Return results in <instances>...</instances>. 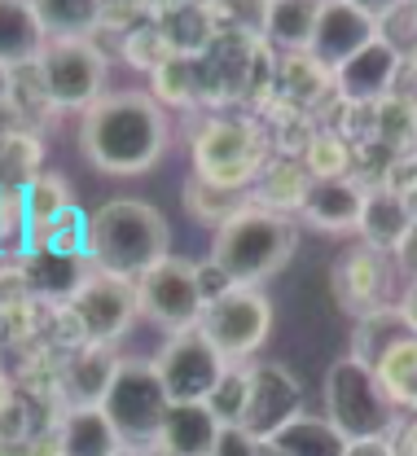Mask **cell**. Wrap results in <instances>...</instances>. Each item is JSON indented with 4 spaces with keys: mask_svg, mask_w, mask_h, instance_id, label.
<instances>
[{
    "mask_svg": "<svg viewBox=\"0 0 417 456\" xmlns=\"http://www.w3.org/2000/svg\"><path fill=\"white\" fill-rule=\"evenodd\" d=\"M145 452H150V448H123L119 456H145Z\"/></svg>",
    "mask_w": 417,
    "mask_h": 456,
    "instance_id": "41",
    "label": "cell"
},
{
    "mask_svg": "<svg viewBox=\"0 0 417 456\" xmlns=\"http://www.w3.org/2000/svg\"><path fill=\"white\" fill-rule=\"evenodd\" d=\"M400 316H405V325L413 330V338H417V277L405 285V294H400Z\"/></svg>",
    "mask_w": 417,
    "mask_h": 456,
    "instance_id": "39",
    "label": "cell"
},
{
    "mask_svg": "<svg viewBox=\"0 0 417 456\" xmlns=\"http://www.w3.org/2000/svg\"><path fill=\"white\" fill-rule=\"evenodd\" d=\"M343 456H400V448L391 439H360V444H348Z\"/></svg>",
    "mask_w": 417,
    "mask_h": 456,
    "instance_id": "37",
    "label": "cell"
},
{
    "mask_svg": "<svg viewBox=\"0 0 417 456\" xmlns=\"http://www.w3.org/2000/svg\"><path fill=\"white\" fill-rule=\"evenodd\" d=\"M373 110V136L387 141V145H413L417 150V106L405 97H387Z\"/></svg>",
    "mask_w": 417,
    "mask_h": 456,
    "instance_id": "31",
    "label": "cell"
},
{
    "mask_svg": "<svg viewBox=\"0 0 417 456\" xmlns=\"http://www.w3.org/2000/svg\"><path fill=\"white\" fill-rule=\"evenodd\" d=\"M387 285H391V264H387L382 250L356 241L348 255H339V264H334V298L356 321L378 312V307H387Z\"/></svg>",
    "mask_w": 417,
    "mask_h": 456,
    "instance_id": "14",
    "label": "cell"
},
{
    "mask_svg": "<svg viewBox=\"0 0 417 456\" xmlns=\"http://www.w3.org/2000/svg\"><path fill=\"white\" fill-rule=\"evenodd\" d=\"M373 373H378L382 391L396 408H413L417 412V338H405L400 346H391L373 364Z\"/></svg>",
    "mask_w": 417,
    "mask_h": 456,
    "instance_id": "29",
    "label": "cell"
},
{
    "mask_svg": "<svg viewBox=\"0 0 417 456\" xmlns=\"http://www.w3.org/2000/svg\"><path fill=\"white\" fill-rule=\"evenodd\" d=\"M246 408H241V430L259 444H268L282 426H290L298 412H303V387L298 378L277 364V360H259L246 369Z\"/></svg>",
    "mask_w": 417,
    "mask_h": 456,
    "instance_id": "11",
    "label": "cell"
},
{
    "mask_svg": "<svg viewBox=\"0 0 417 456\" xmlns=\"http://www.w3.org/2000/svg\"><path fill=\"white\" fill-rule=\"evenodd\" d=\"M70 312H75L84 338L110 346L115 338H123V334L132 330V321H136V312H141V303H136V281L106 277V273L93 268V277L75 289Z\"/></svg>",
    "mask_w": 417,
    "mask_h": 456,
    "instance_id": "12",
    "label": "cell"
},
{
    "mask_svg": "<svg viewBox=\"0 0 417 456\" xmlns=\"http://www.w3.org/2000/svg\"><path fill=\"white\" fill-rule=\"evenodd\" d=\"M136 303H141V316H150L159 330H168V338L198 330L202 312H207L198 264H189L180 255L159 259L145 277H136Z\"/></svg>",
    "mask_w": 417,
    "mask_h": 456,
    "instance_id": "7",
    "label": "cell"
},
{
    "mask_svg": "<svg viewBox=\"0 0 417 456\" xmlns=\"http://www.w3.org/2000/svg\"><path fill=\"white\" fill-rule=\"evenodd\" d=\"M184 207L193 220H216V228H225L233 216H241L250 202L241 189H220V184H207V180H189L184 184Z\"/></svg>",
    "mask_w": 417,
    "mask_h": 456,
    "instance_id": "30",
    "label": "cell"
},
{
    "mask_svg": "<svg viewBox=\"0 0 417 456\" xmlns=\"http://www.w3.org/2000/svg\"><path fill=\"white\" fill-rule=\"evenodd\" d=\"M409 228H413V211H409V202L396 193V189H369V198H364V216H360V237H364V246H373V250H396L405 237H409Z\"/></svg>",
    "mask_w": 417,
    "mask_h": 456,
    "instance_id": "20",
    "label": "cell"
},
{
    "mask_svg": "<svg viewBox=\"0 0 417 456\" xmlns=\"http://www.w3.org/2000/svg\"><path fill=\"white\" fill-rule=\"evenodd\" d=\"M93 273H84L79 255H61V250H40L27 268V285L53 298H75V289L88 281Z\"/></svg>",
    "mask_w": 417,
    "mask_h": 456,
    "instance_id": "28",
    "label": "cell"
},
{
    "mask_svg": "<svg viewBox=\"0 0 417 456\" xmlns=\"http://www.w3.org/2000/svg\"><path fill=\"white\" fill-rule=\"evenodd\" d=\"M22 211H27V232L45 241L66 216H75V193L58 171H36L22 184Z\"/></svg>",
    "mask_w": 417,
    "mask_h": 456,
    "instance_id": "21",
    "label": "cell"
},
{
    "mask_svg": "<svg viewBox=\"0 0 417 456\" xmlns=\"http://www.w3.org/2000/svg\"><path fill=\"white\" fill-rule=\"evenodd\" d=\"M246 369L241 364H229V373L220 378V387L211 391V399H207V408L216 412V421L220 426H238L241 421V408H246Z\"/></svg>",
    "mask_w": 417,
    "mask_h": 456,
    "instance_id": "35",
    "label": "cell"
},
{
    "mask_svg": "<svg viewBox=\"0 0 417 456\" xmlns=\"http://www.w3.org/2000/svg\"><path fill=\"white\" fill-rule=\"evenodd\" d=\"M159 22V36L176 57H202L211 45V9L202 4H154L150 9Z\"/></svg>",
    "mask_w": 417,
    "mask_h": 456,
    "instance_id": "24",
    "label": "cell"
},
{
    "mask_svg": "<svg viewBox=\"0 0 417 456\" xmlns=\"http://www.w3.org/2000/svg\"><path fill=\"white\" fill-rule=\"evenodd\" d=\"M145 456H172V452H163V448H150V452H145Z\"/></svg>",
    "mask_w": 417,
    "mask_h": 456,
    "instance_id": "42",
    "label": "cell"
},
{
    "mask_svg": "<svg viewBox=\"0 0 417 456\" xmlns=\"http://www.w3.org/2000/svg\"><path fill=\"white\" fill-rule=\"evenodd\" d=\"M198 334L211 342L229 364H241L273 334V303H268V294L259 285H233V289H225L220 298L207 303Z\"/></svg>",
    "mask_w": 417,
    "mask_h": 456,
    "instance_id": "6",
    "label": "cell"
},
{
    "mask_svg": "<svg viewBox=\"0 0 417 456\" xmlns=\"http://www.w3.org/2000/svg\"><path fill=\"white\" fill-rule=\"evenodd\" d=\"M154 102L163 106V102H172V106H189L193 102V88H198V57H172V61H163L154 75Z\"/></svg>",
    "mask_w": 417,
    "mask_h": 456,
    "instance_id": "32",
    "label": "cell"
},
{
    "mask_svg": "<svg viewBox=\"0 0 417 456\" xmlns=\"http://www.w3.org/2000/svg\"><path fill=\"white\" fill-rule=\"evenodd\" d=\"M259 163H264V150H259L255 127H246V123L216 118L193 136V171L207 184L246 189L259 175Z\"/></svg>",
    "mask_w": 417,
    "mask_h": 456,
    "instance_id": "9",
    "label": "cell"
},
{
    "mask_svg": "<svg viewBox=\"0 0 417 456\" xmlns=\"http://www.w3.org/2000/svg\"><path fill=\"white\" fill-rule=\"evenodd\" d=\"M405 338H413V330L405 325V316H400V307H378V312H369V316H360L356 325V360H364L369 369L391 351V346H400Z\"/></svg>",
    "mask_w": 417,
    "mask_h": 456,
    "instance_id": "27",
    "label": "cell"
},
{
    "mask_svg": "<svg viewBox=\"0 0 417 456\" xmlns=\"http://www.w3.org/2000/svg\"><path fill=\"white\" fill-rule=\"evenodd\" d=\"M316 18H321V0H277V4H264L259 31L273 49L307 53L316 36Z\"/></svg>",
    "mask_w": 417,
    "mask_h": 456,
    "instance_id": "22",
    "label": "cell"
},
{
    "mask_svg": "<svg viewBox=\"0 0 417 456\" xmlns=\"http://www.w3.org/2000/svg\"><path fill=\"white\" fill-rule=\"evenodd\" d=\"M123 439L102 408H70L58 426V456H119Z\"/></svg>",
    "mask_w": 417,
    "mask_h": 456,
    "instance_id": "19",
    "label": "cell"
},
{
    "mask_svg": "<svg viewBox=\"0 0 417 456\" xmlns=\"http://www.w3.org/2000/svg\"><path fill=\"white\" fill-rule=\"evenodd\" d=\"M168 408L172 399L154 373V360H123L110 382V395L102 399V412L119 430L123 448H154L168 421Z\"/></svg>",
    "mask_w": 417,
    "mask_h": 456,
    "instance_id": "5",
    "label": "cell"
},
{
    "mask_svg": "<svg viewBox=\"0 0 417 456\" xmlns=\"http://www.w3.org/2000/svg\"><path fill=\"white\" fill-rule=\"evenodd\" d=\"M97 273L136 281L145 277L159 259H168V220L159 207L141 198H115L97 216H88V250Z\"/></svg>",
    "mask_w": 417,
    "mask_h": 456,
    "instance_id": "2",
    "label": "cell"
},
{
    "mask_svg": "<svg viewBox=\"0 0 417 456\" xmlns=\"http://www.w3.org/2000/svg\"><path fill=\"white\" fill-rule=\"evenodd\" d=\"M400 456H417V421L405 430V439H400Z\"/></svg>",
    "mask_w": 417,
    "mask_h": 456,
    "instance_id": "40",
    "label": "cell"
},
{
    "mask_svg": "<svg viewBox=\"0 0 417 456\" xmlns=\"http://www.w3.org/2000/svg\"><path fill=\"white\" fill-rule=\"evenodd\" d=\"M378 36H382V31H378V22H373V13H369L364 4H352V0H325L307 53H312V61H316L325 75H334V70H343L364 45H373Z\"/></svg>",
    "mask_w": 417,
    "mask_h": 456,
    "instance_id": "13",
    "label": "cell"
},
{
    "mask_svg": "<svg viewBox=\"0 0 417 456\" xmlns=\"http://www.w3.org/2000/svg\"><path fill=\"white\" fill-rule=\"evenodd\" d=\"M303 163H307V180H343L348 167H352V154H348V145L334 132H321V136L307 141Z\"/></svg>",
    "mask_w": 417,
    "mask_h": 456,
    "instance_id": "33",
    "label": "cell"
},
{
    "mask_svg": "<svg viewBox=\"0 0 417 456\" xmlns=\"http://www.w3.org/2000/svg\"><path fill=\"white\" fill-rule=\"evenodd\" d=\"M123 57L132 61V70H145V75H154L163 61H172V49H168V40L159 36V27H132L127 36H123Z\"/></svg>",
    "mask_w": 417,
    "mask_h": 456,
    "instance_id": "34",
    "label": "cell"
},
{
    "mask_svg": "<svg viewBox=\"0 0 417 456\" xmlns=\"http://www.w3.org/2000/svg\"><path fill=\"white\" fill-rule=\"evenodd\" d=\"M79 150L106 175H145L168 150V114L150 93H106L79 118Z\"/></svg>",
    "mask_w": 417,
    "mask_h": 456,
    "instance_id": "1",
    "label": "cell"
},
{
    "mask_svg": "<svg viewBox=\"0 0 417 456\" xmlns=\"http://www.w3.org/2000/svg\"><path fill=\"white\" fill-rule=\"evenodd\" d=\"M45 27L36 18V4L22 0H0V66H22L40 61L45 53Z\"/></svg>",
    "mask_w": 417,
    "mask_h": 456,
    "instance_id": "23",
    "label": "cell"
},
{
    "mask_svg": "<svg viewBox=\"0 0 417 456\" xmlns=\"http://www.w3.org/2000/svg\"><path fill=\"white\" fill-rule=\"evenodd\" d=\"M364 189H360L352 175L343 180H312L303 202H298V216L321 232H360V216H364Z\"/></svg>",
    "mask_w": 417,
    "mask_h": 456,
    "instance_id": "16",
    "label": "cell"
},
{
    "mask_svg": "<svg viewBox=\"0 0 417 456\" xmlns=\"http://www.w3.org/2000/svg\"><path fill=\"white\" fill-rule=\"evenodd\" d=\"M36 18L45 27V40H93L110 9L97 0H40Z\"/></svg>",
    "mask_w": 417,
    "mask_h": 456,
    "instance_id": "25",
    "label": "cell"
},
{
    "mask_svg": "<svg viewBox=\"0 0 417 456\" xmlns=\"http://www.w3.org/2000/svg\"><path fill=\"white\" fill-rule=\"evenodd\" d=\"M40 79L61 110H93L106 97V53L93 40H49L40 53Z\"/></svg>",
    "mask_w": 417,
    "mask_h": 456,
    "instance_id": "8",
    "label": "cell"
},
{
    "mask_svg": "<svg viewBox=\"0 0 417 456\" xmlns=\"http://www.w3.org/2000/svg\"><path fill=\"white\" fill-rule=\"evenodd\" d=\"M220 430L225 426L216 421V412L207 403H172L154 448L172 456H211L220 444Z\"/></svg>",
    "mask_w": 417,
    "mask_h": 456,
    "instance_id": "18",
    "label": "cell"
},
{
    "mask_svg": "<svg viewBox=\"0 0 417 456\" xmlns=\"http://www.w3.org/2000/svg\"><path fill=\"white\" fill-rule=\"evenodd\" d=\"M154 373H159V382H163L172 403H207L211 391L220 387V378L229 373V360L198 330H189V334L168 338V346L154 360Z\"/></svg>",
    "mask_w": 417,
    "mask_h": 456,
    "instance_id": "10",
    "label": "cell"
},
{
    "mask_svg": "<svg viewBox=\"0 0 417 456\" xmlns=\"http://www.w3.org/2000/svg\"><path fill=\"white\" fill-rule=\"evenodd\" d=\"M119 355L115 346H102V342H88L70 364H66V382H61V395L70 408H102V399L110 395V382L119 373Z\"/></svg>",
    "mask_w": 417,
    "mask_h": 456,
    "instance_id": "17",
    "label": "cell"
},
{
    "mask_svg": "<svg viewBox=\"0 0 417 456\" xmlns=\"http://www.w3.org/2000/svg\"><path fill=\"white\" fill-rule=\"evenodd\" d=\"M295 246H298V232L282 211L246 207L225 228H216L211 264L233 285H259L290 264Z\"/></svg>",
    "mask_w": 417,
    "mask_h": 456,
    "instance_id": "3",
    "label": "cell"
},
{
    "mask_svg": "<svg viewBox=\"0 0 417 456\" xmlns=\"http://www.w3.org/2000/svg\"><path fill=\"white\" fill-rule=\"evenodd\" d=\"M211 456H264V444L250 439L241 426H225V430H220V444H216Z\"/></svg>",
    "mask_w": 417,
    "mask_h": 456,
    "instance_id": "36",
    "label": "cell"
},
{
    "mask_svg": "<svg viewBox=\"0 0 417 456\" xmlns=\"http://www.w3.org/2000/svg\"><path fill=\"white\" fill-rule=\"evenodd\" d=\"M334 79H339V93H343L348 102L378 106V102L391 97V88H396V79H400V49H396L387 36H378V40L364 45L343 70H334Z\"/></svg>",
    "mask_w": 417,
    "mask_h": 456,
    "instance_id": "15",
    "label": "cell"
},
{
    "mask_svg": "<svg viewBox=\"0 0 417 456\" xmlns=\"http://www.w3.org/2000/svg\"><path fill=\"white\" fill-rule=\"evenodd\" d=\"M396 259H400V268H405L409 277H417V220H413V228H409V237L396 246Z\"/></svg>",
    "mask_w": 417,
    "mask_h": 456,
    "instance_id": "38",
    "label": "cell"
},
{
    "mask_svg": "<svg viewBox=\"0 0 417 456\" xmlns=\"http://www.w3.org/2000/svg\"><path fill=\"white\" fill-rule=\"evenodd\" d=\"M325 421L348 444L391 439V430H396V403L387 399L378 373L356 355H343L325 373Z\"/></svg>",
    "mask_w": 417,
    "mask_h": 456,
    "instance_id": "4",
    "label": "cell"
},
{
    "mask_svg": "<svg viewBox=\"0 0 417 456\" xmlns=\"http://www.w3.org/2000/svg\"><path fill=\"white\" fill-rule=\"evenodd\" d=\"M264 448H273L277 456H343L348 452V439L325 421V417H307L298 412L290 426H282Z\"/></svg>",
    "mask_w": 417,
    "mask_h": 456,
    "instance_id": "26",
    "label": "cell"
}]
</instances>
